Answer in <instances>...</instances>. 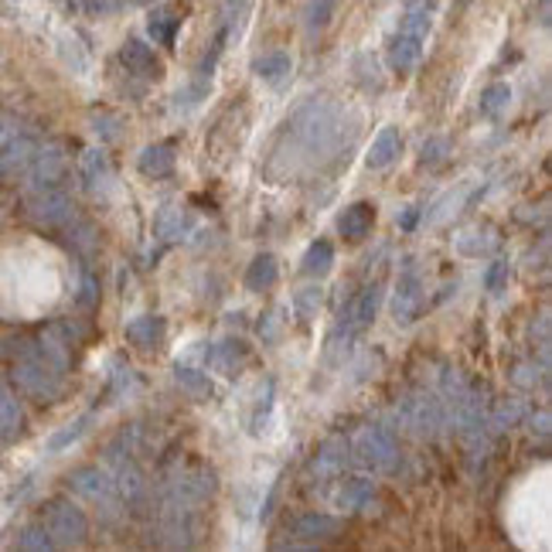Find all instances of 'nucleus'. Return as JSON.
<instances>
[{
  "label": "nucleus",
  "mask_w": 552,
  "mask_h": 552,
  "mask_svg": "<svg viewBox=\"0 0 552 552\" xmlns=\"http://www.w3.org/2000/svg\"><path fill=\"white\" fill-rule=\"evenodd\" d=\"M399 151H402V133H399L396 127H385V130L372 140V147H369V154H365V164H369L372 171H382V167H389V164L396 160Z\"/></svg>",
  "instance_id": "20"
},
{
  "label": "nucleus",
  "mask_w": 552,
  "mask_h": 552,
  "mask_svg": "<svg viewBox=\"0 0 552 552\" xmlns=\"http://www.w3.org/2000/svg\"><path fill=\"white\" fill-rule=\"evenodd\" d=\"M215 487H219L215 470H208L205 464H195L177 474L175 491H177V498H184V501H205V498L215 494Z\"/></svg>",
  "instance_id": "11"
},
{
  "label": "nucleus",
  "mask_w": 552,
  "mask_h": 552,
  "mask_svg": "<svg viewBox=\"0 0 552 552\" xmlns=\"http://www.w3.org/2000/svg\"><path fill=\"white\" fill-rule=\"evenodd\" d=\"M18 549H55V542H51V535H48V529L44 525H31V529L21 532V539H18Z\"/></svg>",
  "instance_id": "39"
},
{
  "label": "nucleus",
  "mask_w": 552,
  "mask_h": 552,
  "mask_svg": "<svg viewBox=\"0 0 552 552\" xmlns=\"http://www.w3.org/2000/svg\"><path fill=\"white\" fill-rule=\"evenodd\" d=\"M447 157H450V140H447V136H430L420 151V164L433 171V167L447 164Z\"/></svg>",
  "instance_id": "36"
},
{
  "label": "nucleus",
  "mask_w": 552,
  "mask_h": 552,
  "mask_svg": "<svg viewBox=\"0 0 552 552\" xmlns=\"http://www.w3.org/2000/svg\"><path fill=\"white\" fill-rule=\"evenodd\" d=\"M413 222H416V208H409V212L402 215V229H413Z\"/></svg>",
  "instance_id": "45"
},
{
  "label": "nucleus",
  "mask_w": 552,
  "mask_h": 552,
  "mask_svg": "<svg viewBox=\"0 0 552 552\" xmlns=\"http://www.w3.org/2000/svg\"><path fill=\"white\" fill-rule=\"evenodd\" d=\"M79 171H82V181H86V188L96 195V198H106L113 188H116L113 164L103 151H86L82 160H79Z\"/></svg>",
  "instance_id": "7"
},
{
  "label": "nucleus",
  "mask_w": 552,
  "mask_h": 552,
  "mask_svg": "<svg viewBox=\"0 0 552 552\" xmlns=\"http://www.w3.org/2000/svg\"><path fill=\"white\" fill-rule=\"evenodd\" d=\"M293 539H304V542H317V539H331L341 532V522L331 518V515H317V511H307V515H300V518H293Z\"/></svg>",
  "instance_id": "18"
},
{
  "label": "nucleus",
  "mask_w": 552,
  "mask_h": 552,
  "mask_svg": "<svg viewBox=\"0 0 552 552\" xmlns=\"http://www.w3.org/2000/svg\"><path fill=\"white\" fill-rule=\"evenodd\" d=\"M175 164H177V144L175 140H160V144H151L140 160H136V167H140V175L144 177H171L175 175Z\"/></svg>",
  "instance_id": "13"
},
{
  "label": "nucleus",
  "mask_w": 552,
  "mask_h": 552,
  "mask_svg": "<svg viewBox=\"0 0 552 552\" xmlns=\"http://www.w3.org/2000/svg\"><path fill=\"white\" fill-rule=\"evenodd\" d=\"M505 276H509V263H494L487 269V290H491V293H501Z\"/></svg>",
  "instance_id": "42"
},
{
  "label": "nucleus",
  "mask_w": 552,
  "mask_h": 552,
  "mask_svg": "<svg viewBox=\"0 0 552 552\" xmlns=\"http://www.w3.org/2000/svg\"><path fill=\"white\" fill-rule=\"evenodd\" d=\"M66 175H68V160L58 147L42 151V154H35V160H31V184H35V191L62 188Z\"/></svg>",
  "instance_id": "9"
},
{
  "label": "nucleus",
  "mask_w": 552,
  "mask_h": 552,
  "mask_svg": "<svg viewBox=\"0 0 552 552\" xmlns=\"http://www.w3.org/2000/svg\"><path fill=\"white\" fill-rule=\"evenodd\" d=\"M188 229H191V219H188V212H184L181 205H164V208L154 215V236L164 245L181 239Z\"/></svg>",
  "instance_id": "19"
},
{
  "label": "nucleus",
  "mask_w": 552,
  "mask_h": 552,
  "mask_svg": "<svg viewBox=\"0 0 552 552\" xmlns=\"http://www.w3.org/2000/svg\"><path fill=\"white\" fill-rule=\"evenodd\" d=\"M38 154V144L31 136H11L0 147V177H18L31 167V160Z\"/></svg>",
  "instance_id": "10"
},
{
  "label": "nucleus",
  "mask_w": 552,
  "mask_h": 552,
  "mask_svg": "<svg viewBox=\"0 0 552 552\" xmlns=\"http://www.w3.org/2000/svg\"><path fill=\"white\" fill-rule=\"evenodd\" d=\"M358 457L369 467H376V470H393L399 461L396 440H393L382 426H372V430H365V433L358 437Z\"/></svg>",
  "instance_id": "6"
},
{
  "label": "nucleus",
  "mask_w": 552,
  "mask_h": 552,
  "mask_svg": "<svg viewBox=\"0 0 552 552\" xmlns=\"http://www.w3.org/2000/svg\"><path fill=\"white\" fill-rule=\"evenodd\" d=\"M120 487H123V501H127V509L140 515L144 505H147V481H144V474H140L133 464H123V481H120Z\"/></svg>",
  "instance_id": "24"
},
{
  "label": "nucleus",
  "mask_w": 552,
  "mask_h": 552,
  "mask_svg": "<svg viewBox=\"0 0 552 552\" xmlns=\"http://www.w3.org/2000/svg\"><path fill=\"white\" fill-rule=\"evenodd\" d=\"M120 62L123 68L136 75V79H147V82H160L164 79V62L154 55V48L147 42H140V38H130V42H123L120 48Z\"/></svg>",
  "instance_id": "5"
},
{
  "label": "nucleus",
  "mask_w": 552,
  "mask_h": 552,
  "mask_svg": "<svg viewBox=\"0 0 552 552\" xmlns=\"http://www.w3.org/2000/svg\"><path fill=\"white\" fill-rule=\"evenodd\" d=\"M334 263V245L328 239H317V243H310V249L304 253V273L307 276H324Z\"/></svg>",
  "instance_id": "27"
},
{
  "label": "nucleus",
  "mask_w": 552,
  "mask_h": 552,
  "mask_svg": "<svg viewBox=\"0 0 552 552\" xmlns=\"http://www.w3.org/2000/svg\"><path fill=\"white\" fill-rule=\"evenodd\" d=\"M27 215H31V222L44 225V229H62V225H68V222L75 219L72 198H68L62 188L35 191V195L27 198Z\"/></svg>",
  "instance_id": "2"
},
{
  "label": "nucleus",
  "mask_w": 552,
  "mask_h": 552,
  "mask_svg": "<svg viewBox=\"0 0 552 552\" xmlns=\"http://www.w3.org/2000/svg\"><path fill=\"white\" fill-rule=\"evenodd\" d=\"M44 529L55 546H82L89 535V518L72 501H48L44 509Z\"/></svg>",
  "instance_id": "1"
},
{
  "label": "nucleus",
  "mask_w": 552,
  "mask_h": 552,
  "mask_svg": "<svg viewBox=\"0 0 552 552\" xmlns=\"http://www.w3.org/2000/svg\"><path fill=\"white\" fill-rule=\"evenodd\" d=\"M89 423H92V413H86V416H79L75 423H68L66 430H58L51 440H48V454H58V450H66L68 443H75L82 433L89 430Z\"/></svg>",
  "instance_id": "34"
},
{
  "label": "nucleus",
  "mask_w": 552,
  "mask_h": 552,
  "mask_svg": "<svg viewBox=\"0 0 552 552\" xmlns=\"http://www.w3.org/2000/svg\"><path fill=\"white\" fill-rule=\"evenodd\" d=\"M406 423L413 426V433L416 437H433L437 433V426L443 423V413H440V402L430 396H416L406 402Z\"/></svg>",
  "instance_id": "14"
},
{
  "label": "nucleus",
  "mask_w": 552,
  "mask_h": 552,
  "mask_svg": "<svg viewBox=\"0 0 552 552\" xmlns=\"http://www.w3.org/2000/svg\"><path fill=\"white\" fill-rule=\"evenodd\" d=\"M423 58V42L406 35V31H396L393 42H389V68L399 72V75H409L413 68L420 66Z\"/></svg>",
  "instance_id": "17"
},
{
  "label": "nucleus",
  "mask_w": 552,
  "mask_h": 552,
  "mask_svg": "<svg viewBox=\"0 0 552 552\" xmlns=\"http://www.w3.org/2000/svg\"><path fill=\"white\" fill-rule=\"evenodd\" d=\"M175 378H177V385H181V389H184V393H188L191 399H198V402L212 399V382H208V376H205V372H198V369L177 365Z\"/></svg>",
  "instance_id": "28"
},
{
  "label": "nucleus",
  "mask_w": 552,
  "mask_h": 552,
  "mask_svg": "<svg viewBox=\"0 0 552 552\" xmlns=\"http://www.w3.org/2000/svg\"><path fill=\"white\" fill-rule=\"evenodd\" d=\"M181 21H184V11H181L177 4H160V7L151 11V18H147V31H151V38H154L157 44L175 48Z\"/></svg>",
  "instance_id": "15"
},
{
  "label": "nucleus",
  "mask_w": 552,
  "mask_h": 552,
  "mask_svg": "<svg viewBox=\"0 0 552 552\" xmlns=\"http://www.w3.org/2000/svg\"><path fill=\"white\" fill-rule=\"evenodd\" d=\"M68 487H72L75 494L89 498V501H110L113 498L110 474L99 470V467H79V470H72V474H68Z\"/></svg>",
  "instance_id": "12"
},
{
  "label": "nucleus",
  "mask_w": 552,
  "mask_h": 552,
  "mask_svg": "<svg viewBox=\"0 0 552 552\" xmlns=\"http://www.w3.org/2000/svg\"><path fill=\"white\" fill-rule=\"evenodd\" d=\"M372 225H376V205H369V201H354L338 219V229L348 243H362L372 232Z\"/></svg>",
  "instance_id": "16"
},
{
  "label": "nucleus",
  "mask_w": 552,
  "mask_h": 552,
  "mask_svg": "<svg viewBox=\"0 0 552 552\" xmlns=\"http://www.w3.org/2000/svg\"><path fill=\"white\" fill-rule=\"evenodd\" d=\"M123 334L136 352H157L167 338V321L160 314H144V317H133Z\"/></svg>",
  "instance_id": "8"
},
{
  "label": "nucleus",
  "mask_w": 552,
  "mask_h": 552,
  "mask_svg": "<svg viewBox=\"0 0 552 552\" xmlns=\"http://www.w3.org/2000/svg\"><path fill=\"white\" fill-rule=\"evenodd\" d=\"M511 106V86L509 82H491V86L481 92V103H478V110L485 120H498L501 113H509Z\"/></svg>",
  "instance_id": "25"
},
{
  "label": "nucleus",
  "mask_w": 552,
  "mask_h": 552,
  "mask_svg": "<svg viewBox=\"0 0 552 552\" xmlns=\"http://www.w3.org/2000/svg\"><path fill=\"white\" fill-rule=\"evenodd\" d=\"M457 4H461V7H467V4H470V0H457Z\"/></svg>",
  "instance_id": "46"
},
{
  "label": "nucleus",
  "mask_w": 552,
  "mask_h": 552,
  "mask_svg": "<svg viewBox=\"0 0 552 552\" xmlns=\"http://www.w3.org/2000/svg\"><path fill=\"white\" fill-rule=\"evenodd\" d=\"M276 280H280V263H276V256L273 253H263V256H256L249 269H245V290H253V293H263V290L276 287Z\"/></svg>",
  "instance_id": "22"
},
{
  "label": "nucleus",
  "mask_w": 552,
  "mask_h": 552,
  "mask_svg": "<svg viewBox=\"0 0 552 552\" xmlns=\"http://www.w3.org/2000/svg\"><path fill=\"white\" fill-rule=\"evenodd\" d=\"M345 461H348V443L341 440V437H331V440L321 443L314 467H317L321 474H334V470H341V467H345Z\"/></svg>",
  "instance_id": "26"
},
{
  "label": "nucleus",
  "mask_w": 552,
  "mask_h": 552,
  "mask_svg": "<svg viewBox=\"0 0 552 552\" xmlns=\"http://www.w3.org/2000/svg\"><path fill=\"white\" fill-rule=\"evenodd\" d=\"M430 27H433V18H430V7H426V4L409 7V11L402 14V21H399V31H406V35H413V38H420V42H426Z\"/></svg>",
  "instance_id": "30"
},
{
  "label": "nucleus",
  "mask_w": 552,
  "mask_h": 552,
  "mask_svg": "<svg viewBox=\"0 0 552 552\" xmlns=\"http://www.w3.org/2000/svg\"><path fill=\"white\" fill-rule=\"evenodd\" d=\"M522 413H525V406H522L518 399H509V402H501V406L491 413V426H494V430H511V426H518Z\"/></svg>",
  "instance_id": "38"
},
{
  "label": "nucleus",
  "mask_w": 552,
  "mask_h": 552,
  "mask_svg": "<svg viewBox=\"0 0 552 552\" xmlns=\"http://www.w3.org/2000/svg\"><path fill=\"white\" fill-rule=\"evenodd\" d=\"M249 362V348H245L243 341L236 338V341H222L212 348V365H215V372L222 376H239L243 372V365Z\"/></svg>",
  "instance_id": "23"
},
{
  "label": "nucleus",
  "mask_w": 552,
  "mask_h": 552,
  "mask_svg": "<svg viewBox=\"0 0 552 552\" xmlns=\"http://www.w3.org/2000/svg\"><path fill=\"white\" fill-rule=\"evenodd\" d=\"M82 7H86L89 14H116V11L130 7V4L127 0H82Z\"/></svg>",
  "instance_id": "41"
},
{
  "label": "nucleus",
  "mask_w": 552,
  "mask_h": 552,
  "mask_svg": "<svg viewBox=\"0 0 552 552\" xmlns=\"http://www.w3.org/2000/svg\"><path fill=\"white\" fill-rule=\"evenodd\" d=\"M21 406L14 399L0 396V443H11L18 433H21Z\"/></svg>",
  "instance_id": "31"
},
{
  "label": "nucleus",
  "mask_w": 552,
  "mask_h": 552,
  "mask_svg": "<svg viewBox=\"0 0 552 552\" xmlns=\"http://www.w3.org/2000/svg\"><path fill=\"white\" fill-rule=\"evenodd\" d=\"M253 72H256V79H263L266 86H284L290 79V72H293V58L287 51H266L253 62Z\"/></svg>",
  "instance_id": "21"
},
{
  "label": "nucleus",
  "mask_w": 552,
  "mask_h": 552,
  "mask_svg": "<svg viewBox=\"0 0 552 552\" xmlns=\"http://www.w3.org/2000/svg\"><path fill=\"white\" fill-rule=\"evenodd\" d=\"M423 304H426V293H423L420 273H416V266H406V273L399 276L396 297H393V317H396V324H413L423 314Z\"/></svg>",
  "instance_id": "4"
},
{
  "label": "nucleus",
  "mask_w": 552,
  "mask_h": 552,
  "mask_svg": "<svg viewBox=\"0 0 552 552\" xmlns=\"http://www.w3.org/2000/svg\"><path fill=\"white\" fill-rule=\"evenodd\" d=\"M79 304H82V307H92V304H96V280H92V276H86V284H82Z\"/></svg>",
  "instance_id": "43"
},
{
  "label": "nucleus",
  "mask_w": 552,
  "mask_h": 552,
  "mask_svg": "<svg viewBox=\"0 0 552 552\" xmlns=\"http://www.w3.org/2000/svg\"><path fill=\"white\" fill-rule=\"evenodd\" d=\"M372 498V481H365V478H348L341 491H338V505L348 511H358L365 509V501Z\"/></svg>",
  "instance_id": "29"
},
{
  "label": "nucleus",
  "mask_w": 552,
  "mask_h": 552,
  "mask_svg": "<svg viewBox=\"0 0 552 552\" xmlns=\"http://www.w3.org/2000/svg\"><path fill=\"white\" fill-rule=\"evenodd\" d=\"M321 300H324L321 287L297 290V293H293V310H297V317H300V321H310V317L321 310Z\"/></svg>",
  "instance_id": "37"
},
{
  "label": "nucleus",
  "mask_w": 552,
  "mask_h": 552,
  "mask_svg": "<svg viewBox=\"0 0 552 552\" xmlns=\"http://www.w3.org/2000/svg\"><path fill=\"white\" fill-rule=\"evenodd\" d=\"M498 245V236L487 232V239H481V229H470L464 236H457V253L464 256H481V253H491Z\"/></svg>",
  "instance_id": "35"
},
{
  "label": "nucleus",
  "mask_w": 552,
  "mask_h": 552,
  "mask_svg": "<svg viewBox=\"0 0 552 552\" xmlns=\"http://www.w3.org/2000/svg\"><path fill=\"white\" fill-rule=\"evenodd\" d=\"M378 304H382V287H378V284L365 287L348 307L341 310V321L334 324V334H345V345H348L354 334H362L372 321H376Z\"/></svg>",
  "instance_id": "3"
},
{
  "label": "nucleus",
  "mask_w": 552,
  "mask_h": 552,
  "mask_svg": "<svg viewBox=\"0 0 552 552\" xmlns=\"http://www.w3.org/2000/svg\"><path fill=\"white\" fill-rule=\"evenodd\" d=\"M92 130L99 133L106 144H116L123 136V116L113 110H96L92 113Z\"/></svg>",
  "instance_id": "32"
},
{
  "label": "nucleus",
  "mask_w": 552,
  "mask_h": 552,
  "mask_svg": "<svg viewBox=\"0 0 552 552\" xmlns=\"http://www.w3.org/2000/svg\"><path fill=\"white\" fill-rule=\"evenodd\" d=\"M338 4H341V0H310V7H307L310 35H321V31L331 24V18L338 14Z\"/></svg>",
  "instance_id": "33"
},
{
  "label": "nucleus",
  "mask_w": 552,
  "mask_h": 552,
  "mask_svg": "<svg viewBox=\"0 0 552 552\" xmlns=\"http://www.w3.org/2000/svg\"><path fill=\"white\" fill-rule=\"evenodd\" d=\"M280 328H284V317H280V307H273L263 321H260V338H263V341H276V338H280Z\"/></svg>",
  "instance_id": "40"
},
{
  "label": "nucleus",
  "mask_w": 552,
  "mask_h": 552,
  "mask_svg": "<svg viewBox=\"0 0 552 552\" xmlns=\"http://www.w3.org/2000/svg\"><path fill=\"white\" fill-rule=\"evenodd\" d=\"M11 136H14V127H11V120L0 113V144H4V140H11Z\"/></svg>",
  "instance_id": "44"
}]
</instances>
